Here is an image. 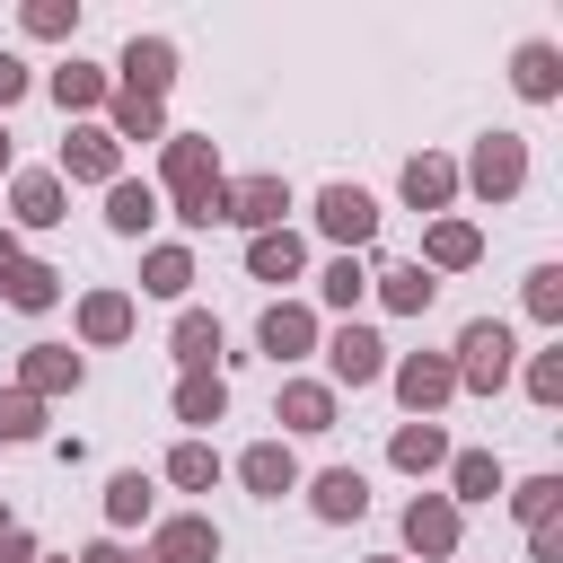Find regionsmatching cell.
<instances>
[{
  "label": "cell",
  "mask_w": 563,
  "mask_h": 563,
  "mask_svg": "<svg viewBox=\"0 0 563 563\" xmlns=\"http://www.w3.org/2000/svg\"><path fill=\"white\" fill-rule=\"evenodd\" d=\"M167 194H176V220L185 229H211L220 220V202H229V185H220V158H211V141L202 132H167Z\"/></svg>",
  "instance_id": "obj_1"
},
{
  "label": "cell",
  "mask_w": 563,
  "mask_h": 563,
  "mask_svg": "<svg viewBox=\"0 0 563 563\" xmlns=\"http://www.w3.org/2000/svg\"><path fill=\"white\" fill-rule=\"evenodd\" d=\"M449 369H457V387L493 396V387L510 378V325H501V317H475V325L457 334V361H449Z\"/></svg>",
  "instance_id": "obj_2"
},
{
  "label": "cell",
  "mask_w": 563,
  "mask_h": 563,
  "mask_svg": "<svg viewBox=\"0 0 563 563\" xmlns=\"http://www.w3.org/2000/svg\"><path fill=\"white\" fill-rule=\"evenodd\" d=\"M466 185H475L484 202H510V194L528 185V141H519V132H484L475 158H466Z\"/></svg>",
  "instance_id": "obj_3"
},
{
  "label": "cell",
  "mask_w": 563,
  "mask_h": 563,
  "mask_svg": "<svg viewBox=\"0 0 563 563\" xmlns=\"http://www.w3.org/2000/svg\"><path fill=\"white\" fill-rule=\"evenodd\" d=\"M53 176H70V185H114L123 176V141L106 132V123H79L70 141H62V167Z\"/></svg>",
  "instance_id": "obj_4"
},
{
  "label": "cell",
  "mask_w": 563,
  "mask_h": 563,
  "mask_svg": "<svg viewBox=\"0 0 563 563\" xmlns=\"http://www.w3.org/2000/svg\"><path fill=\"white\" fill-rule=\"evenodd\" d=\"M325 369H334V387H378L387 378V343L369 325H334L325 334Z\"/></svg>",
  "instance_id": "obj_5"
},
{
  "label": "cell",
  "mask_w": 563,
  "mask_h": 563,
  "mask_svg": "<svg viewBox=\"0 0 563 563\" xmlns=\"http://www.w3.org/2000/svg\"><path fill=\"white\" fill-rule=\"evenodd\" d=\"M396 396H405V413H413V422H431V413L457 396L449 352H413V361H396Z\"/></svg>",
  "instance_id": "obj_6"
},
{
  "label": "cell",
  "mask_w": 563,
  "mask_h": 563,
  "mask_svg": "<svg viewBox=\"0 0 563 563\" xmlns=\"http://www.w3.org/2000/svg\"><path fill=\"white\" fill-rule=\"evenodd\" d=\"M317 229H325L334 246H369V238H378V202H369L361 185H325V194H317Z\"/></svg>",
  "instance_id": "obj_7"
},
{
  "label": "cell",
  "mask_w": 563,
  "mask_h": 563,
  "mask_svg": "<svg viewBox=\"0 0 563 563\" xmlns=\"http://www.w3.org/2000/svg\"><path fill=\"white\" fill-rule=\"evenodd\" d=\"M405 545L431 554V563H449V554H457V501H449V493H413V501H405Z\"/></svg>",
  "instance_id": "obj_8"
},
{
  "label": "cell",
  "mask_w": 563,
  "mask_h": 563,
  "mask_svg": "<svg viewBox=\"0 0 563 563\" xmlns=\"http://www.w3.org/2000/svg\"><path fill=\"white\" fill-rule=\"evenodd\" d=\"M282 211H290V185L282 176H246V185H229V202H220V220H238V229H282Z\"/></svg>",
  "instance_id": "obj_9"
},
{
  "label": "cell",
  "mask_w": 563,
  "mask_h": 563,
  "mask_svg": "<svg viewBox=\"0 0 563 563\" xmlns=\"http://www.w3.org/2000/svg\"><path fill=\"white\" fill-rule=\"evenodd\" d=\"M79 378H88V369H79L70 343H26V361H18V387H26L35 405H44V396H70Z\"/></svg>",
  "instance_id": "obj_10"
},
{
  "label": "cell",
  "mask_w": 563,
  "mask_h": 563,
  "mask_svg": "<svg viewBox=\"0 0 563 563\" xmlns=\"http://www.w3.org/2000/svg\"><path fill=\"white\" fill-rule=\"evenodd\" d=\"M167 79H176V44H167V35H132L114 88H132V97H167Z\"/></svg>",
  "instance_id": "obj_11"
},
{
  "label": "cell",
  "mask_w": 563,
  "mask_h": 563,
  "mask_svg": "<svg viewBox=\"0 0 563 563\" xmlns=\"http://www.w3.org/2000/svg\"><path fill=\"white\" fill-rule=\"evenodd\" d=\"M255 343H264L273 361H299V352H317V317H308L299 299H273V308L255 317Z\"/></svg>",
  "instance_id": "obj_12"
},
{
  "label": "cell",
  "mask_w": 563,
  "mask_h": 563,
  "mask_svg": "<svg viewBox=\"0 0 563 563\" xmlns=\"http://www.w3.org/2000/svg\"><path fill=\"white\" fill-rule=\"evenodd\" d=\"M238 484H246V493H255V501H282V493H290V484H299V457H290V449H282V440H255V449H246V457H238Z\"/></svg>",
  "instance_id": "obj_13"
},
{
  "label": "cell",
  "mask_w": 563,
  "mask_h": 563,
  "mask_svg": "<svg viewBox=\"0 0 563 563\" xmlns=\"http://www.w3.org/2000/svg\"><path fill=\"white\" fill-rule=\"evenodd\" d=\"M273 422H290V431H334V387H317V378H282Z\"/></svg>",
  "instance_id": "obj_14"
},
{
  "label": "cell",
  "mask_w": 563,
  "mask_h": 563,
  "mask_svg": "<svg viewBox=\"0 0 563 563\" xmlns=\"http://www.w3.org/2000/svg\"><path fill=\"white\" fill-rule=\"evenodd\" d=\"M308 501H317V519H334V528H343V519H361V510H369V475H361V466H325V475L308 484Z\"/></svg>",
  "instance_id": "obj_15"
},
{
  "label": "cell",
  "mask_w": 563,
  "mask_h": 563,
  "mask_svg": "<svg viewBox=\"0 0 563 563\" xmlns=\"http://www.w3.org/2000/svg\"><path fill=\"white\" fill-rule=\"evenodd\" d=\"M9 211H18V229H53V220H62V176H53V167H26V176L9 185Z\"/></svg>",
  "instance_id": "obj_16"
},
{
  "label": "cell",
  "mask_w": 563,
  "mask_h": 563,
  "mask_svg": "<svg viewBox=\"0 0 563 563\" xmlns=\"http://www.w3.org/2000/svg\"><path fill=\"white\" fill-rule=\"evenodd\" d=\"M150 220H158V185H141V176H114V185H106V229H114V238H141Z\"/></svg>",
  "instance_id": "obj_17"
},
{
  "label": "cell",
  "mask_w": 563,
  "mask_h": 563,
  "mask_svg": "<svg viewBox=\"0 0 563 563\" xmlns=\"http://www.w3.org/2000/svg\"><path fill=\"white\" fill-rule=\"evenodd\" d=\"M150 563H220V528L211 519H167L158 545H150Z\"/></svg>",
  "instance_id": "obj_18"
},
{
  "label": "cell",
  "mask_w": 563,
  "mask_h": 563,
  "mask_svg": "<svg viewBox=\"0 0 563 563\" xmlns=\"http://www.w3.org/2000/svg\"><path fill=\"white\" fill-rule=\"evenodd\" d=\"M106 97H114V79H106L97 62H79V53H70V62L53 70V106H62V114H88V106H106Z\"/></svg>",
  "instance_id": "obj_19"
},
{
  "label": "cell",
  "mask_w": 563,
  "mask_h": 563,
  "mask_svg": "<svg viewBox=\"0 0 563 563\" xmlns=\"http://www.w3.org/2000/svg\"><path fill=\"white\" fill-rule=\"evenodd\" d=\"M106 132H114V141H167V114H158V97L114 88V97H106Z\"/></svg>",
  "instance_id": "obj_20"
},
{
  "label": "cell",
  "mask_w": 563,
  "mask_h": 563,
  "mask_svg": "<svg viewBox=\"0 0 563 563\" xmlns=\"http://www.w3.org/2000/svg\"><path fill=\"white\" fill-rule=\"evenodd\" d=\"M299 264H308V246H299L290 229H264V238H246V273H255V282H299Z\"/></svg>",
  "instance_id": "obj_21"
},
{
  "label": "cell",
  "mask_w": 563,
  "mask_h": 563,
  "mask_svg": "<svg viewBox=\"0 0 563 563\" xmlns=\"http://www.w3.org/2000/svg\"><path fill=\"white\" fill-rule=\"evenodd\" d=\"M475 255H484V238H475L466 220H431V238H422V264H431V273H466Z\"/></svg>",
  "instance_id": "obj_22"
},
{
  "label": "cell",
  "mask_w": 563,
  "mask_h": 563,
  "mask_svg": "<svg viewBox=\"0 0 563 563\" xmlns=\"http://www.w3.org/2000/svg\"><path fill=\"white\" fill-rule=\"evenodd\" d=\"M229 413V378L220 369H185L176 378V422H220Z\"/></svg>",
  "instance_id": "obj_23"
},
{
  "label": "cell",
  "mask_w": 563,
  "mask_h": 563,
  "mask_svg": "<svg viewBox=\"0 0 563 563\" xmlns=\"http://www.w3.org/2000/svg\"><path fill=\"white\" fill-rule=\"evenodd\" d=\"M449 194H457V167H449V158H431V150L405 158V202H413V211H440Z\"/></svg>",
  "instance_id": "obj_24"
},
{
  "label": "cell",
  "mask_w": 563,
  "mask_h": 563,
  "mask_svg": "<svg viewBox=\"0 0 563 563\" xmlns=\"http://www.w3.org/2000/svg\"><path fill=\"white\" fill-rule=\"evenodd\" d=\"M141 290H150V299H185V290H194V255H185V246H150V255H141Z\"/></svg>",
  "instance_id": "obj_25"
},
{
  "label": "cell",
  "mask_w": 563,
  "mask_h": 563,
  "mask_svg": "<svg viewBox=\"0 0 563 563\" xmlns=\"http://www.w3.org/2000/svg\"><path fill=\"white\" fill-rule=\"evenodd\" d=\"M79 334H88V343H123V334H132V299H123V290H88V299H79Z\"/></svg>",
  "instance_id": "obj_26"
},
{
  "label": "cell",
  "mask_w": 563,
  "mask_h": 563,
  "mask_svg": "<svg viewBox=\"0 0 563 563\" xmlns=\"http://www.w3.org/2000/svg\"><path fill=\"white\" fill-rule=\"evenodd\" d=\"M387 457H396L405 475H431V466H449V440H440V422H405V431L387 440Z\"/></svg>",
  "instance_id": "obj_27"
},
{
  "label": "cell",
  "mask_w": 563,
  "mask_h": 563,
  "mask_svg": "<svg viewBox=\"0 0 563 563\" xmlns=\"http://www.w3.org/2000/svg\"><path fill=\"white\" fill-rule=\"evenodd\" d=\"M449 484H457L449 501H493V493H501V457H493V449H457V457H449Z\"/></svg>",
  "instance_id": "obj_28"
},
{
  "label": "cell",
  "mask_w": 563,
  "mask_h": 563,
  "mask_svg": "<svg viewBox=\"0 0 563 563\" xmlns=\"http://www.w3.org/2000/svg\"><path fill=\"white\" fill-rule=\"evenodd\" d=\"M510 79H519V97H537V106H545V97L563 88V53H554V44H519Z\"/></svg>",
  "instance_id": "obj_29"
},
{
  "label": "cell",
  "mask_w": 563,
  "mask_h": 563,
  "mask_svg": "<svg viewBox=\"0 0 563 563\" xmlns=\"http://www.w3.org/2000/svg\"><path fill=\"white\" fill-rule=\"evenodd\" d=\"M0 299H9V308H53V299H62V273L18 255V264H9V282H0Z\"/></svg>",
  "instance_id": "obj_30"
},
{
  "label": "cell",
  "mask_w": 563,
  "mask_h": 563,
  "mask_svg": "<svg viewBox=\"0 0 563 563\" xmlns=\"http://www.w3.org/2000/svg\"><path fill=\"white\" fill-rule=\"evenodd\" d=\"M176 361H185V369H211V361H220V317L185 308V317H176Z\"/></svg>",
  "instance_id": "obj_31"
},
{
  "label": "cell",
  "mask_w": 563,
  "mask_h": 563,
  "mask_svg": "<svg viewBox=\"0 0 563 563\" xmlns=\"http://www.w3.org/2000/svg\"><path fill=\"white\" fill-rule=\"evenodd\" d=\"M167 484H185V493H211V484H220V457H211V440H176V449H167Z\"/></svg>",
  "instance_id": "obj_32"
},
{
  "label": "cell",
  "mask_w": 563,
  "mask_h": 563,
  "mask_svg": "<svg viewBox=\"0 0 563 563\" xmlns=\"http://www.w3.org/2000/svg\"><path fill=\"white\" fill-rule=\"evenodd\" d=\"M106 519H114V528H141V519H150V475H141V466L106 475Z\"/></svg>",
  "instance_id": "obj_33"
},
{
  "label": "cell",
  "mask_w": 563,
  "mask_h": 563,
  "mask_svg": "<svg viewBox=\"0 0 563 563\" xmlns=\"http://www.w3.org/2000/svg\"><path fill=\"white\" fill-rule=\"evenodd\" d=\"M431 290H440V282H431L422 264H396V273H378V299H387V308H405V317H422V308H431Z\"/></svg>",
  "instance_id": "obj_34"
},
{
  "label": "cell",
  "mask_w": 563,
  "mask_h": 563,
  "mask_svg": "<svg viewBox=\"0 0 563 563\" xmlns=\"http://www.w3.org/2000/svg\"><path fill=\"white\" fill-rule=\"evenodd\" d=\"M361 290H369V273H361V255H334V264L317 273V299H325V308H352Z\"/></svg>",
  "instance_id": "obj_35"
},
{
  "label": "cell",
  "mask_w": 563,
  "mask_h": 563,
  "mask_svg": "<svg viewBox=\"0 0 563 563\" xmlns=\"http://www.w3.org/2000/svg\"><path fill=\"white\" fill-rule=\"evenodd\" d=\"M554 501H563V475H528V484L510 493V510H519L528 528H545V519H554Z\"/></svg>",
  "instance_id": "obj_36"
},
{
  "label": "cell",
  "mask_w": 563,
  "mask_h": 563,
  "mask_svg": "<svg viewBox=\"0 0 563 563\" xmlns=\"http://www.w3.org/2000/svg\"><path fill=\"white\" fill-rule=\"evenodd\" d=\"M0 440H44V405H35L26 387L0 396Z\"/></svg>",
  "instance_id": "obj_37"
},
{
  "label": "cell",
  "mask_w": 563,
  "mask_h": 563,
  "mask_svg": "<svg viewBox=\"0 0 563 563\" xmlns=\"http://www.w3.org/2000/svg\"><path fill=\"white\" fill-rule=\"evenodd\" d=\"M528 317H545V325L563 317V264H537L528 273Z\"/></svg>",
  "instance_id": "obj_38"
},
{
  "label": "cell",
  "mask_w": 563,
  "mask_h": 563,
  "mask_svg": "<svg viewBox=\"0 0 563 563\" xmlns=\"http://www.w3.org/2000/svg\"><path fill=\"white\" fill-rule=\"evenodd\" d=\"M79 26V0H26V35H70Z\"/></svg>",
  "instance_id": "obj_39"
},
{
  "label": "cell",
  "mask_w": 563,
  "mask_h": 563,
  "mask_svg": "<svg viewBox=\"0 0 563 563\" xmlns=\"http://www.w3.org/2000/svg\"><path fill=\"white\" fill-rule=\"evenodd\" d=\"M528 396L537 405H563V352H537L528 361Z\"/></svg>",
  "instance_id": "obj_40"
},
{
  "label": "cell",
  "mask_w": 563,
  "mask_h": 563,
  "mask_svg": "<svg viewBox=\"0 0 563 563\" xmlns=\"http://www.w3.org/2000/svg\"><path fill=\"white\" fill-rule=\"evenodd\" d=\"M0 563H35V537L18 519H0Z\"/></svg>",
  "instance_id": "obj_41"
},
{
  "label": "cell",
  "mask_w": 563,
  "mask_h": 563,
  "mask_svg": "<svg viewBox=\"0 0 563 563\" xmlns=\"http://www.w3.org/2000/svg\"><path fill=\"white\" fill-rule=\"evenodd\" d=\"M528 554H537V563H563V528H554V519H545V528H528Z\"/></svg>",
  "instance_id": "obj_42"
},
{
  "label": "cell",
  "mask_w": 563,
  "mask_h": 563,
  "mask_svg": "<svg viewBox=\"0 0 563 563\" xmlns=\"http://www.w3.org/2000/svg\"><path fill=\"white\" fill-rule=\"evenodd\" d=\"M18 97H26V62H18V53H0V106H18Z\"/></svg>",
  "instance_id": "obj_43"
},
{
  "label": "cell",
  "mask_w": 563,
  "mask_h": 563,
  "mask_svg": "<svg viewBox=\"0 0 563 563\" xmlns=\"http://www.w3.org/2000/svg\"><path fill=\"white\" fill-rule=\"evenodd\" d=\"M79 563H132V554H123V545H114V537H97V545H88V554H79Z\"/></svg>",
  "instance_id": "obj_44"
},
{
  "label": "cell",
  "mask_w": 563,
  "mask_h": 563,
  "mask_svg": "<svg viewBox=\"0 0 563 563\" xmlns=\"http://www.w3.org/2000/svg\"><path fill=\"white\" fill-rule=\"evenodd\" d=\"M9 264H18V238H9V229H0V282H9Z\"/></svg>",
  "instance_id": "obj_45"
},
{
  "label": "cell",
  "mask_w": 563,
  "mask_h": 563,
  "mask_svg": "<svg viewBox=\"0 0 563 563\" xmlns=\"http://www.w3.org/2000/svg\"><path fill=\"white\" fill-rule=\"evenodd\" d=\"M0 176H9V132H0Z\"/></svg>",
  "instance_id": "obj_46"
},
{
  "label": "cell",
  "mask_w": 563,
  "mask_h": 563,
  "mask_svg": "<svg viewBox=\"0 0 563 563\" xmlns=\"http://www.w3.org/2000/svg\"><path fill=\"white\" fill-rule=\"evenodd\" d=\"M378 563H396V554H378Z\"/></svg>",
  "instance_id": "obj_47"
}]
</instances>
